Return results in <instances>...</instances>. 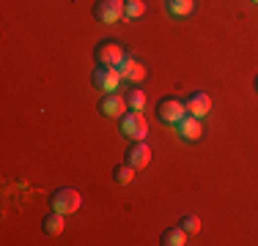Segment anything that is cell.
<instances>
[{"label": "cell", "mask_w": 258, "mask_h": 246, "mask_svg": "<svg viewBox=\"0 0 258 246\" xmlns=\"http://www.w3.org/2000/svg\"><path fill=\"white\" fill-rule=\"evenodd\" d=\"M94 55H96V63L99 66H113V69H118V66L124 63V58H126V49L118 39H104V41L96 44Z\"/></svg>", "instance_id": "obj_1"}, {"label": "cell", "mask_w": 258, "mask_h": 246, "mask_svg": "<svg viewBox=\"0 0 258 246\" xmlns=\"http://www.w3.org/2000/svg\"><path fill=\"white\" fill-rule=\"evenodd\" d=\"M94 17H96V22H104V25L121 22L126 17V0H96Z\"/></svg>", "instance_id": "obj_2"}, {"label": "cell", "mask_w": 258, "mask_h": 246, "mask_svg": "<svg viewBox=\"0 0 258 246\" xmlns=\"http://www.w3.org/2000/svg\"><path fill=\"white\" fill-rule=\"evenodd\" d=\"M118 120H121L118 123L121 134L129 137V140H143L146 134H149V123H146L143 112H138V109H129V112H124Z\"/></svg>", "instance_id": "obj_3"}, {"label": "cell", "mask_w": 258, "mask_h": 246, "mask_svg": "<svg viewBox=\"0 0 258 246\" xmlns=\"http://www.w3.org/2000/svg\"><path fill=\"white\" fill-rule=\"evenodd\" d=\"M80 202H83L80 192H77V189H69V186H63V189H58V192H52V197H50L52 211H60L63 216H69V213L80 211Z\"/></svg>", "instance_id": "obj_4"}, {"label": "cell", "mask_w": 258, "mask_h": 246, "mask_svg": "<svg viewBox=\"0 0 258 246\" xmlns=\"http://www.w3.org/2000/svg\"><path fill=\"white\" fill-rule=\"evenodd\" d=\"M91 82L102 93H115V88L121 82V71L113 69V66H96L94 74H91Z\"/></svg>", "instance_id": "obj_5"}, {"label": "cell", "mask_w": 258, "mask_h": 246, "mask_svg": "<svg viewBox=\"0 0 258 246\" xmlns=\"http://www.w3.org/2000/svg\"><path fill=\"white\" fill-rule=\"evenodd\" d=\"M184 115H187V107H184V101H179V98H162L157 104V118L162 123H168V126H176Z\"/></svg>", "instance_id": "obj_6"}, {"label": "cell", "mask_w": 258, "mask_h": 246, "mask_svg": "<svg viewBox=\"0 0 258 246\" xmlns=\"http://www.w3.org/2000/svg\"><path fill=\"white\" fill-rule=\"evenodd\" d=\"M126 96H118V93H104V98L99 101V112L104 118H121L126 112Z\"/></svg>", "instance_id": "obj_7"}, {"label": "cell", "mask_w": 258, "mask_h": 246, "mask_svg": "<svg viewBox=\"0 0 258 246\" xmlns=\"http://www.w3.org/2000/svg\"><path fill=\"white\" fill-rule=\"evenodd\" d=\"M184 107H187V115H192V118H206L209 112H212V96L209 93H189V98L184 101Z\"/></svg>", "instance_id": "obj_8"}, {"label": "cell", "mask_w": 258, "mask_h": 246, "mask_svg": "<svg viewBox=\"0 0 258 246\" xmlns=\"http://www.w3.org/2000/svg\"><path fill=\"white\" fill-rule=\"evenodd\" d=\"M126 162L132 164L135 170H143V167H149V162H151V148L143 143V140H135V145L126 151Z\"/></svg>", "instance_id": "obj_9"}, {"label": "cell", "mask_w": 258, "mask_h": 246, "mask_svg": "<svg viewBox=\"0 0 258 246\" xmlns=\"http://www.w3.org/2000/svg\"><path fill=\"white\" fill-rule=\"evenodd\" d=\"M176 129H179L181 140H187V143H195V140L204 137V126H201V118H192V115H184V118L176 123Z\"/></svg>", "instance_id": "obj_10"}, {"label": "cell", "mask_w": 258, "mask_h": 246, "mask_svg": "<svg viewBox=\"0 0 258 246\" xmlns=\"http://www.w3.org/2000/svg\"><path fill=\"white\" fill-rule=\"evenodd\" d=\"M118 71H121V79H126V82H143L146 79V66L143 63H138L135 58H124V63L118 66Z\"/></svg>", "instance_id": "obj_11"}, {"label": "cell", "mask_w": 258, "mask_h": 246, "mask_svg": "<svg viewBox=\"0 0 258 246\" xmlns=\"http://www.w3.org/2000/svg\"><path fill=\"white\" fill-rule=\"evenodd\" d=\"M41 227H44V232H47V235H60V232H63V227H66L63 213H60V211L47 213L44 221H41Z\"/></svg>", "instance_id": "obj_12"}, {"label": "cell", "mask_w": 258, "mask_h": 246, "mask_svg": "<svg viewBox=\"0 0 258 246\" xmlns=\"http://www.w3.org/2000/svg\"><path fill=\"white\" fill-rule=\"evenodd\" d=\"M159 243L162 246H184L187 243V232H184V227H168V230L162 232V238H159Z\"/></svg>", "instance_id": "obj_13"}, {"label": "cell", "mask_w": 258, "mask_h": 246, "mask_svg": "<svg viewBox=\"0 0 258 246\" xmlns=\"http://www.w3.org/2000/svg\"><path fill=\"white\" fill-rule=\"evenodd\" d=\"M168 11L173 17H187L195 11V0H168Z\"/></svg>", "instance_id": "obj_14"}, {"label": "cell", "mask_w": 258, "mask_h": 246, "mask_svg": "<svg viewBox=\"0 0 258 246\" xmlns=\"http://www.w3.org/2000/svg\"><path fill=\"white\" fill-rule=\"evenodd\" d=\"M132 178H135V167H132L129 162L118 164V167H113V181H115V183H132Z\"/></svg>", "instance_id": "obj_15"}, {"label": "cell", "mask_w": 258, "mask_h": 246, "mask_svg": "<svg viewBox=\"0 0 258 246\" xmlns=\"http://www.w3.org/2000/svg\"><path fill=\"white\" fill-rule=\"evenodd\" d=\"M126 107L129 109H138V112H140V109L146 107V93H143V90H140V88L129 90V93H126Z\"/></svg>", "instance_id": "obj_16"}, {"label": "cell", "mask_w": 258, "mask_h": 246, "mask_svg": "<svg viewBox=\"0 0 258 246\" xmlns=\"http://www.w3.org/2000/svg\"><path fill=\"white\" fill-rule=\"evenodd\" d=\"M146 14V3L143 0H126V20H138Z\"/></svg>", "instance_id": "obj_17"}, {"label": "cell", "mask_w": 258, "mask_h": 246, "mask_svg": "<svg viewBox=\"0 0 258 246\" xmlns=\"http://www.w3.org/2000/svg\"><path fill=\"white\" fill-rule=\"evenodd\" d=\"M181 227H184V232H187V235H195V232H201V219L195 216V213H189V216L181 219Z\"/></svg>", "instance_id": "obj_18"}, {"label": "cell", "mask_w": 258, "mask_h": 246, "mask_svg": "<svg viewBox=\"0 0 258 246\" xmlns=\"http://www.w3.org/2000/svg\"><path fill=\"white\" fill-rule=\"evenodd\" d=\"M255 88H258V77H255Z\"/></svg>", "instance_id": "obj_19"}, {"label": "cell", "mask_w": 258, "mask_h": 246, "mask_svg": "<svg viewBox=\"0 0 258 246\" xmlns=\"http://www.w3.org/2000/svg\"><path fill=\"white\" fill-rule=\"evenodd\" d=\"M253 3H258V0H253Z\"/></svg>", "instance_id": "obj_20"}]
</instances>
